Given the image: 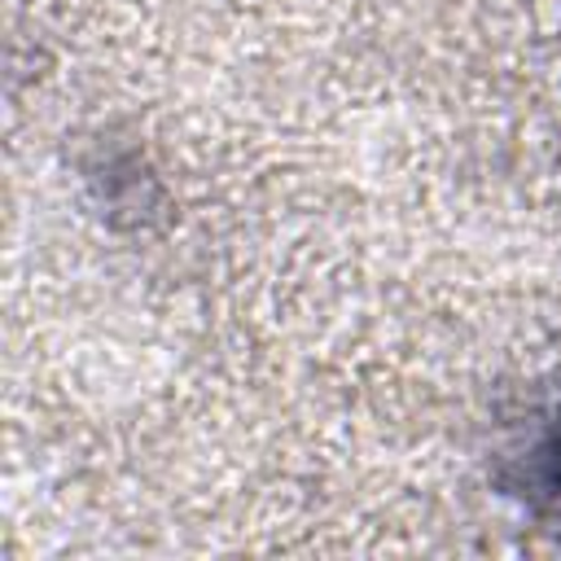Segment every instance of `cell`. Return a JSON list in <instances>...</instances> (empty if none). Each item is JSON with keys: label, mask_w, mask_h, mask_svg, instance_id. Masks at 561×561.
<instances>
[{"label": "cell", "mask_w": 561, "mask_h": 561, "mask_svg": "<svg viewBox=\"0 0 561 561\" xmlns=\"http://www.w3.org/2000/svg\"><path fill=\"white\" fill-rule=\"evenodd\" d=\"M526 486L539 491V495L561 500V416L539 434V443H535V451H530Z\"/></svg>", "instance_id": "1"}]
</instances>
